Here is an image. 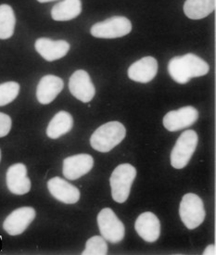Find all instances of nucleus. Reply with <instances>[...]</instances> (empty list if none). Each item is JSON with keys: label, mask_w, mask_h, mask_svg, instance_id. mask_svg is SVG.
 I'll use <instances>...</instances> for the list:
<instances>
[{"label": "nucleus", "mask_w": 216, "mask_h": 255, "mask_svg": "<svg viewBox=\"0 0 216 255\" xmlns=\"http://www.w3.org/2000/svg\"><path fill=\"white\" fill-rule=\"evenodd\" d=\"M179 215L184 225L189 229H195L205 219L203 200L194 193L184 195L180 203Z\"/></svg>", "instance_id": "39448f33"}, {"label": "nucleus", "mask_w": 216, "mask_h": 255, "mask_svg": "<svg viewBox=\"0 0 216 255\" xmlns=\"http://www.w3.org/2000/svg\"><path fill=\"white\" fill-rule=\"evenodd\" d=\"M20 85L17 82H6L0 85V107L7 105L18 97Z\"/></svg>", "instance_id": "5701e85b"}, {"label": "nucleus", "mask_w": 216, "mask_h": 255, "mask_svg": "<svg viewBox=\"0 0 216 255\" xmlns=\"http://www.w3.org/2000/svg\"><path fill=\"white\" fill-rule=\"evenodd\" d=\"M69 89L75 98L84 103L92 101L96 94L91 78L84 70H78L72 74L69 80Z\"/></svg>", "instance_id": "1a4fd4ad"}, {"label": "nucleus", "mask_w": 216, "mask_h": 255, "mask_svg": "<svg viewBox=\"0 0 216 255\" xmlns=\"http://www.w3.org/2000/svg\"><path fill=\"white\" fill-rule=\"evenodd\" d=\"M132 30L131 21L123 16H114L91 27L90 33L97 38L112 39L128 34Z\"/></svg>", "instance_id": "423d86ee"}, {"label": "nucleus", "mask_w": 216, "mask_h": 255, "mask_svg": "<svg viewBox=\"0 0 216 255\" xmlns=\"http://www.w3.org/2000/svg\"><path fill=\"white\" fill-rule=\"evenodd\" d=\"M11 129V119L7 115L0 113V137L6 136Z\"/></svg>", "instance_id": "b1692460"}, {"label": "nucleus", "mask_w": 216, "mask_h": 255, "mask_svg": "<svg viewBox=\"0 0 216 255\" xmlns=\"http://www.w3.org/2000/svg\"><path fill=\"white\" fill-rule=\"evenodd\" d=\"M16 18L12 7L6 4L0 5V39H8L14 34Z\"/></svg>", "instance_id": "412c9836"}, {"label": "nucleus", "mask_w": 216, "mask_h": 255, "mask_svg": "<svg viewBox=\"0 0 216 255\" xmlns=\"http://www.w3.org/2000/svg\"><path fill=\"white\" fill-rule=\"evenodd\" d=\"M98 225L102 237L108 242L119 243L124 238V226L110 208L102 209L100 212Z\"/></svg>", "instance_id": "0eeeda50"}, {"label": "nucleus", "mask_w": 216, "mask_h": 255, "mask_svg": "<svg viewBox=\"0 0 216 255\" xmlns=\"http://www.w3.org/2000/svg\"><path fill=\"white\" fill-rule=\"evenodd\" d=\"M208 63L195 54L189 53L173 58L168 63L171 77L178 84H187L191 78L206 75L209 72Z\"/></svg>", "instance_id": "f257e3e1"}, {"label": "nucleus", "mask_w": 216, "mask_h": 255, "mask_svg": "<svg viewBox=\"0 0 216 255\" xmlns=\"http://www.w3.org/2000/svg\"><path fill=\"white\" fill-rule=\"evenodd\" d=\"M0 161H1V150H0Z\"/></svg>", "instance_id": "bb28decb"}, {"label": "nucleus", "mask_w": 216, "mask_h": 255, "mask_svg": "<svg viewBox=\"0 0 216 255\" xmlns=\"http://www.w3.org/2000/svg\"><path fill=\"white\" fill-rule=\"evenodd\" d=\"M135 176L136 170L129 163H122L115 168L109 178L111 196L115 202L122 203L128 199Z\"/></svg>", "instance_id": "7ed1b4c3"}, {"label": "nucleus", "mask_w": 216, "mask_h": 255, "mask_svg": "<svg viewBox=\"0 0 216 255\" xmlns=\"http://www.w3.org/2000/svg\"><path fill=\"white\" fill-rule=\"evenodd\" d=\"M94 159L91 155L77 154L70 156L63 161V175L70 180H76L87 175L93 168Z\"/></svg>", "instance_id": "9b49d317"}, {"label": "nucleus", "mask_w": 216, "mask_h": 255, "mask_svg": "<svg viewBox=\"0 0 216 255\" xmlns=\"http://www.w3.org/2000/svg\"><path fill=\"white\" fill-rule=\"evenodd\" d=\"M34 47L43 59L47 61H54L67 55L70 50V44L65 40L54 41L42 37L35 41Z\"/></svg>", "instance_id": "4468645a"}, {"label": "nucleus", "mask_w": 216, "mask_h": 255, "mask_svg": "<svg viewBox=\"0 0 216 255\" xmlns=\"http://www.w3.org/2000/svg\"><path fill=\"white\" fill-rule=\"evenodd\" d=\"M81 11V0H63L53 7L51 17L58 21H66L75 19Z\"/></svg>", "instance_id": "6ab92c4d"}, {"label": "nucleus", "mask_w": 216, "mask_h": 255, "mask_svg": "<svg viewBox=\"0 0 216 255\" xmlns=\"http://www.w3.org/2000/svg\"><path fill=\"white\" fill-rule=\"evenodd\" d=\"M216 0H186L184 12L191 20H201L216 9Z\"/></svg>", "instance_id": "aec40b11"}, {"label": "nucleus", "mask_w": 216, "mask_h": 255, "mask_svg": "<svg viewBox=\"0 0 216 255\" xmlns=\"http://www.w3.org/2000/svg\"><path fill=\"white\" fill-rule=\"evenodd\" d=\"M198 134L193 130H187L178 137L171 152V164L176 169H182L188 165L198 145Z\"/></svg>", "instance_id": "20e7f679"}, {"label": "nucleus", "mask_w": 216, "mask_h": 255, "mask_svg": "<svg viewBox=\"0 0 216 255\" xmlns=\"http://www.w3.org/2000/svg\"><path fill=\"white\" fill-rule=\"evenodd\" d=\"M158 73V62L153 57H145L134 62L128 69V77L137 83L146 84Z\"/></svg>", "instance_id": "f3484780"}, {"label": "nucleus", "mask_w": 216, "mask_h": 255, "mask_svg": "<svg viewBox=\"0 0 216 255\" xmlns=\"http://www.w3.org/2000/svg\"><path fill=\"white\" fill-rule=\"evenodd\" d=\"M64 87L61 78L52 74H47L41 78L36 88L37 101L43 105L51 103L58 95L61 93Z\"/></svg>", "instance_id": "2eb2a0df"}, {"label": "nucleus", "mask_w": 216, "mask_h": 255, "mask_svg": "<svg viewBox=\"0 0 216 255\" xmlns=\"http://www.w3.org/2000/svg\"><path fill=\"white\" fill-rule=\"evenodd\" d=\"M108 254V245L106 240L101 236L90 238L86 243L83 255H106Z\"/></svg>", "instance_id": "4be33fe9"}, {"label": "nucleus", "mask_w": 216, "mask_h": 255, "mask_svg": "<svg viewBox=\"0 0 216 255\" xmlns=\"http://www.w3.org/2000/svg\"><path fill=\"white\" fill-rule=\"evenodd\" d=\"M125 134V128L120 122H108L92 134L90 144L100 152H108L123 140Z\"/></svg>", "instance_id": "f03ea898"}, {"label": "nucleus", "mask_w": 216, "mask_h": 255, "mask_svg": "<svg viewBox=\"0 0 216 255\" xmlns=\"http://www.w3.org/2000/svg\"><path fill=\"white\" fill-rule=\"evenodd\" d=\"M135 229L145 242H154L160 238L161 223L154 214L146 212L137 217Z\"/></svg>", "instance_id": "dca6fc26"}, {"label": "nucleus", "mask_w": 216, "mask_h": 255, "mask_svg": "<svg viewBox=\"0 0 216 255\" xmlns=\"http://www.w3.org/2000/svg\"><path fill=\"white\" fill-rule=\"evenodd\" d=\"M204 255H216V249L215 245H209L207 248L204 250Z\"/></svg>", "instance_id": "393cba45"}, {"label": "nucleus", "mask_w": 216, "mask_h": 255, "mask_svg": "<svg viewBox=\"0 0 216 255\" xmlns=\"http://www.w3.org/2000/svg\"><path fill=\"white\" fill-rule=\"evenodd\" d=\"M199 113L192 106H186L176 111H171L163 118V126L170 132H176L189 128L196 123Z\"/></svg>", "instance_id": "6e6552de"}, {"label": "nucleus", "mask_w": 216, "mask_h": 255, "mask_svg": "<svg viewBox=\"0 0 216 255\" xmlns=\"http://www.w3.org/2000/svg\"><path fill=\"white\" fill-rule=\"evenodd\" d=\"M35 218V211L32 207L16 209L3 223V229L8 235L17 236L23 233Z\"/></svg>", "instance_id": "9d476101"}, {"label": "nucleus", "mask_w": 216, "mask_h": 255, "mask_svg": "<svg viewBox=\"0 0 216 255\" xmlns=\"http://www.w3.org/2000/svg\"><path fill=\"white\" fill-rule=\"evenodd\" d=\"M6 182L8 190L15 195L26 194L31 189L27 168L23 163H15L7 169Z\"/></svg>", "instance_id": "f8f14e48"}, {"label": "nucleus", "mask_w": 216, "mask_h": 255, "mask_svg": "<svg viewBox=\"0 0 216 255\" xmlns=\"http://www.w3.org/2000/svg\"><path fill=\"white\" fill-rule=\"evenodd\" d=\"M38 2H40V3H47V2H52V1H55V0H37Z\"/></svg>", "instance_id": "a878e982"}, {"label": "nucleus", "mask_w": 216, "mask_h": 255, "mask_svg": "<svg viewBox=\"0 0 216 255\" xmlns=\"http://www.w3.org/2000/svg\"><path fill=\"white\" fill-rule=\"evenodd\" d=\"M47 188L56 200L66 204H74L80 199L79 189L58 176L48 180Z\"/></svg>", "instance_id": "ddd939ff"}, {"label": "nucleus", "mask_w": 216, "mask_h": 255, "mask_svg": "<svg viewBox=\"0 0 216 255\" xmlns=\"http://www.w3.org/2000/svg\"><path fill=\"white\" fill-rule=\"evenodd\" d=\"M74 126L73 116L65 111H61L49 122L47 128V134L52 139H57L61 135L67 134Z\"/></svg>", "instance_id": "a211bd4d"}]
</instances>
